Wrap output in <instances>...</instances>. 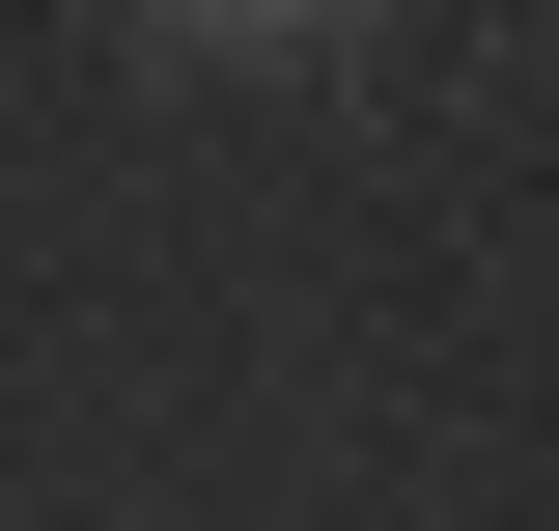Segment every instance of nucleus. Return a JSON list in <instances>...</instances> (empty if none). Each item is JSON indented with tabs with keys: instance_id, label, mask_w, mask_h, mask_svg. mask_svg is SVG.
<instances>
[{
	"instance_id": "nucleus-1",
	"label": "nucleus",
	"mask_w": 559,
	"mask_h": 531,
	"mask_svg": "<svg viewBox=\"0 0 559 531\" xmlns=\"http://www.w3.org/2000/svg\"><path fill=\"white\" fill-rule=\"evenodd\" d=\"M197 28H308V0H197Z\"/></svg>"
}]
</instances>
